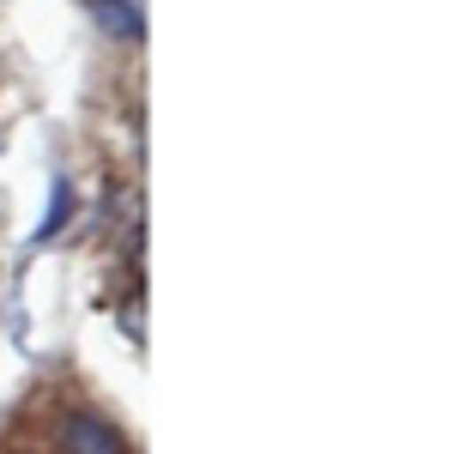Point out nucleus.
<instances>
[{"label":"nucleus","mask_w":454,"mask_h":454,"mask_svg":"<svg viewBox=\"0 0 454 454\" xmlns=\"http://www.w3.org/2000/svg\"><path fill=\"white\" fill-rule=\"evenodd\" d=\"M73 218V188L67 182H55V194H49V218L36 224V243H49V237H61V224Z\"/></svg>","instance_id":"nucleus-3"},{"label":"nucleus","mask_w":454,"mask_h":454,"mask_svg":"<svg viewBox=\"0 0 454 454\" xmlns=\"http://www.w3.org/2000/svg\"><path fill=\"white\" fill-rule=\"evenodd\" d=\"M91 25L104 36H115V43H140L145 36L140 6H128V0H91Z\"/></svg>","instance_id":"nucleus-2"},{"label":"nucleus","mask_w":454,"mask_h":454,"mask_svg":"<svg viewBox=\"0 0 454 454\" xmlns=\"http://www.w3.org/2000/svg\"><path fill=\"white\" fill-rule=\"evenodd\" d=\"M61 454H128V436L104 412H67L61 419Z\"/></svg>","instance_id":"nucleus-1"}]
</instances>
